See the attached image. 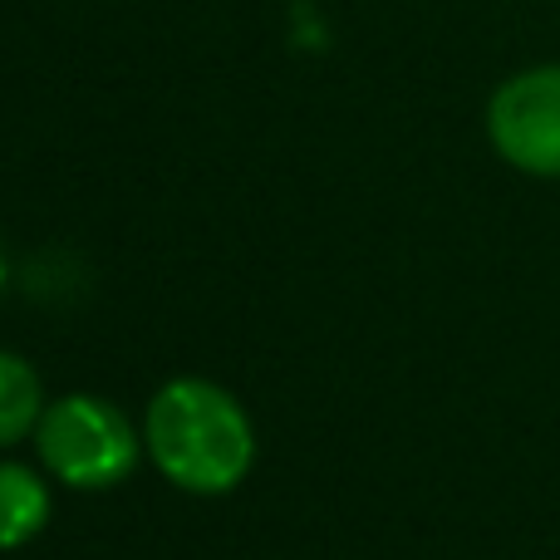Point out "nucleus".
Instances as JSON below:
<instances>
[{
  "label": "nucleus",
  "mask_w": 560,
  "mask_h": 560,
  "mask_svg": "<svg viewBox=\"0 0 560 560\" xmlns=\"http://www.w3.org/2000/svg\"><path fill=\"white\" fill-rule=\"evenodd\" d=\"M143 447L167 482L197 497L242 487L256 463L252 418L212 378H173L158 388L143 418Z\"/></svg>",
  "instance_id": "f257e3e1"
},
{
  "label": "nucleus",
  "mask_w": 560,
  "mask_h": 560,
  "mask_svg": "<svg viewBox=\"0 0 560 560\" xmlns=\"http://www.w3.org/2000/svg\"><path fill=\"white\" fill-rule=\"evenodd\" d=\"M35 447L39 463L74 492H104L118 487L138 467L143 438L124 418V408H114L108 398L94 394H69L45 404L35 423Z\"/></svg>",
  "instance_id": "f03ea898"
},
{
  "label": "nucleus",
  "mask_w": 560,
  "mask_h": 560,
  "mask_svg": "<svg viewBox=\"0 0 560 560\" xmlns=\"http://www.w3.org/2000/svg\"><path fill=\"white\" fill-rule=\"evenodd\" d=\"M487 138L522 173L560 177V65L506 79L487 104Z\"/></svg>",
  "instance_id": "7ed1b4c3"
},
{
  "label": "nucleus",
  "mask_w": 560,
  "mask_h": 560,
  "mask_svg": "<svg viewBox=\"0 0 560 560\" xmlns=\"http://www.w3.org/2000/svg\"><path fill=\"white\" fill-rule=\"evenodd\" d=\"M49 522V487L25 463H0V551L35 541Z\"/></svg>",
  "instance_id": "20e7f679"
},
{
  "label": "nucleus",
  "mask_w": 560,
  "mask_h": 560,
  "mask_svg": "<svg viewBox=\"0 0 560 560\" xmlns=\"http://www.w3.org/2000/svg\"><path fill=\"white\" fill-rule=\"evenodd\" d=\"M39 413H45V394H39L35 369L20 354L0 349V447L35 433Z\"/></svg>",
  "instance_id": "39448f33"
},
{
  "label": "nucleus",
  "mask_w": 560,
  "mask_h": 560,
  "mask_svg": "<svg viewBox=\"0 0 560 560\" xmlns=\"http://www.w3.org/2000/svg\"><path fill=\"white\" fill-rule=\"evenodd\" d=\"M0 290H5V252H0Z\"/></svg>",
  "instance_id": "423d86ee"
}]
</instances>
